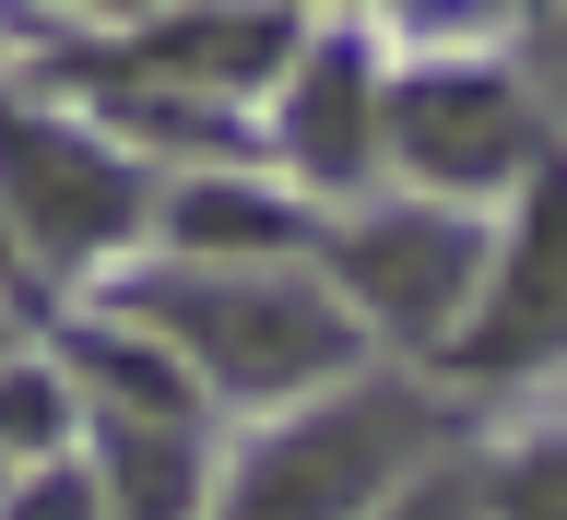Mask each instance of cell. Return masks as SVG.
Returning a JSON list of instances; mask_svg holds the SVG:
<instances>
[{"label": "cell", "instance_id": "cell-12", "mask_svg": "<svg viewBox=\"0 0 567 520\" xmlns=\"http://www.w3.org/2000/svg\"><path fill=\"white\" fill-rule=\"evenodd\" d=\"M60 426H71V402H60L48 367H0V450L48 461V450H60Z\"/></svg>", "mask_w": 567, "mask_h": 520}, {"label": "cell", "instance_id": "cell-4", "mask_svg": "<svg viewBox=\"0 0 567 520\" xmlns=\"http://www.w3.org/2000/svg\"><path fill=\"white\" fill-rule=\"evenodd\" d=\"M142 213L154 202L118 142H95L83 119H48V106H0V225H24L48 261H95Z\"/></svg>", "mask_w": 567, "mask_h": 520}, {"label": "cell", "instance_id": "cell-10", "mask_svg": "<svg viewBox=\"0 0 567 520\" xmlns=\"http://www.w3.org/2000/svg\"><path fill=\"white\" fill-rule=\"evenodd\" d=\"M166 237L202 248V261H296L308 248V213L260 202L248 177H189V190H166Z\"/></svg>", "mask_w": 567, "mask_h": 520}, {"label": "cell", "instance_id": "cell-2", "mask_svg": "<svg viewBox=\"0 0 567 520\" xmlns=\"http://www.w3.org/2000/svg\"><path fill=\"white\" fill-rule=\"evenodd\" d=\"M437 438H450V415H437L425 390L343 379V390H319L296 426H272V438L225 473L213 520H379L390 497L437 461Z\"/></svg>", "mask_w": 567, "mask_h": 520}, {"label": "cell", "instance_id": "cell-5", "mask_svg": "<svg viewBox=\"0 0 567 520\" xmlns=\"http://www.w3.org/2000/svg\"><path fill=\"white\" fill-rule=\"evenodd\" d=\"M379 131H390V166L414 177L425 202H473V190H496V177L544 166L532 95L508 83V71H485V60H437V71H414V83H390Z\"/></svg>", "mask_w": 567, "mask_h": 520}, {"label": "cell", "instance_id": "cell-14", "mask_svg": "<svg viewBox=\"0 0 567 520\" xmlns=\"http://www.w3.org/2000/svg\"><path fill=\"white\" fill-rule=\"evenodd\" d=\"M379 520H485V473H473V461H425Z\"/></svg>", "mask_w": 567, "mask_h": 520}, {"label": "cell", "instance_id": "cell-6", "mask_svg": "<svg viewBox=\"0 0 567 520\" xmlns=\"http://www.w3.org/2000/svg\"><path fill=\"white\" fill-rule=\"evenodd\" d=\"M532 367H567V154L520 177V225L461 332V379H532Z\"/></svg>", "mask_w": 567, "mask_h": 520}, {"label": "cell", "instance_id": "cell-16", "mask_svg": "<svg viewBox=\"0 0 567 520\" xmlns=\"http://www.w3.org/2000/svg\"><path fill=\"white\" fill-rule=\"evenodd\" d=\"M71 12H118V24H166V12H189V0H71Z\"/></svg>", "mask_w": 567, "mask_h": 520}, {"label": "cell", "instance_id": "cell-3", "mask_svg": "<svg viewBox=\"0 0 567 520\" xmlns=\"http://www.w3.org/2000/svg\"><path fill=\"white\" fill-rule=\"evenodd\" d=\"M485 273H496V248L461 202H390V213H354L331 237L343 308L367 332H390V344H461L473 308H485Z\"/></svg>", "mask_w": 567, "mask_h": 520}, {"label": "cell", "instance_id": "cell-7", "mask_svg": "<svg viewBox=\"0 0 567 520\" xmlns=\"http://www.w3.org/2000/svg\"><path fill=\"white\" fill-rule=\"evenodd\" d=\"M379 106H390V83L367 71V48H354V35L296 48V71H284V166L308 177V190H354V177L390 154Z\"/></svg>", "mask_w": 567, "mask_h": 520}, {"label": "cell", "instance_id": "cell-9", "mask_svg": "<svg viewBox=\"0 0 567 520\" xmlns=\"http://www.w3.org/2000/svg\"><path fill=\"white\" fill-rule=\"evenodd\" d=\"M95 473H106V520H202V438L177 415H106Z\"/></svg>", "mask_w": 567, "mask_h": 520}, {"label": "cell", "instance_id": "cell-8", "mask_svg": "<svg viewBox=\"0 0 567 520\" xmlns=\"http://www.w3.org/2000/svg\"><path fill=\"white\" fill-rule=\"evenodd\" d=\"M272 71H296V24L284 12H248V0H189L142 35V60H118V83H154V95H260Z\"/></svg>", "mask_w": 567, "mask_h": 520}, {"label": "cell", "instance_id": "cell-13", "mask_svg": "<svg viewBox=\"0 0 567 520\" xmlns=\"http://www.w3.org/2000/svg\"><path fill=\"white\" fill-rule=\"evenodd\" d=\"M0 520H106V473H71V461H35L24 486L0 497Z\"/></svg>", "mask_w": 567, "mask_h": 520}, {"label": "cell", "instance_id": "cell-15", "mask_svg": "<svg viewBox=\"0 0 567 520\" xmlns=\"http://www.w3.org/2000/svg\"><path fill=\"white\" fill-rule=\"evenodd\" d=\"M532 60H544V83H556V106H567V12H544V35H532Z\"/></svg>", "mask_w": 567, "mask_h": 520}, {"label": "cell", "instance_id": "cell-1", "mask_svg": "<svg viewBox=\"0 0 567 520\" xmlns=\"http://www.w3.org/2000/svg\"><path fill=\"white\" fill-rule=\"evenodd\" d=\"M118 308L225 402H308V390H343L367 355V319L296 261H202V273L177 261V273L118 284Z\"/></svg>", "mask_w": 567, "mask_h": 520}, {"label": "cell", "instance_id": "cell-11", "mask_svg": "<svg viewBox=\"0 0 567 520\" xmlns=\"http://www.w3.org/2000/svg\"><path fill=\"white\" fill-rule=\"evenodd\" d=\"M485 520H567V438L496 461V473H485Z\"/></svg>", "mask_w": 567, "mask_h": 520}]
</instances>
